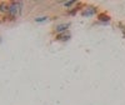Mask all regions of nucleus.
Listing matches in <instances>:
<instances>
[{
    "label": "nucleus",
    "instance_id": "obj_9",
    "mask_svg": "<svg viewBox=\"0 0 125 105\" xmlns=\"http://www.w3.org/2000/svg\"><path fill=\"white\" fill-rule=\"evenodd\" d=\"M78 4V1H75V0H69V1H66V3H62V5H64L65 8H71L73 5H76Z\"/></svg>",
    "mask_w": 125,
    "mask_h": 105
},
{
    "label": "nucleus",
    "instance_id": "obj_8",
    "mask_svg": "<svg viewBox=\"0 0 125 105\" xmlns=\"http://www.w3.org/2000/svg\"><path fill=\"white\" fill-rule=\"evenodd\" d=\"M49 19H50L49 16H36V18L34 19V21H35V23H46Z\"/></svg>",
    "mask_w": 125,
    "mask_h": 105
},
{
    "label": "nucleus",
    "instance_id": "obj_6",
    "mask_svg": "<svg viewBox=\"0 0 125 105\" xmlns=\"http://www.w3.org/2000/svg\"><path fill=\"white\" fill-rule=\"evenodd\" d=\"M83 8H84V5H83L81 3H78L76 6H75V8H73V9H70L66 14H68V15H76L78 11H81V9H83Z\"/></svg>",
    "mask_w": 125,
    "mask_h": 105
},
{
    "label": "nucleus",
    "instance_id": "obj_7",
    "mask_svg": "<svg viewBox=\"0 0 125 105\" xmlns=\"http://www.w3.org/2000/svg\"><path fill=\"white\" fill-rule=\"evenodd\" d=\"M8 11H9V3L0 1V14L8 15Z\"/></svg>",
    "mask_w": 125,
    "mask_h": 105
},
{
    "label": "nucleus",
    "instance_id": "obj_2",
    "mask_svg": "<svg viewBox=\"0 0 125 105\" xmlns=\"http://www.w3.org/2000/svg\"><path fill=\"white\" fill-rule=\"evenodd\" d=\"M95 14H98V8L94 5H85L81 9V15L84 18H91Z\"/></svg>",
    "mask_w": 125,
    "mask_h": 105
},
{
    "label": "nucleus",
    "instance_id": "obj_4",
    "mask_svg": "<svg viewBox=\"0 0 125 105\" xmlns=\"http://www.w3.org/2000/svg\"><path fill=\"white\" fill-rule=\"evenodd\" d=\"M71 39V33L70 31H65V33H61V34H56L55 35V40L56 41H69Z\"/></svg>",
    "mask_w": 125,
    "mask_h": 105
},
{
    "label": "nucleus",
    "instance_id": "obj_3",
    "mask_svg": "<svg viewBox=\"0 0 125 105\" xmlns=\"http://www.w3.org/2000/svg\"><path fill=\"white\" fill-rule=\"evenodd\" d=\"M71 26V23L69 21H64V23H60V24H56L55 28H54V33L55 34H61V33H65V31H69Z\"/></svg>",
    "mask_w": 125,
    "mask_h": 105
},
{
    "label": "nucleus",
    "instance_id": "obj_5",
    "mask_svg": "<svg viewBox=\"0 0 125 105\" xmlns=\"http://www.w3.org/2000/svg\"><path fill=\"white\" fill-rule=\"evenodd\" d=\"M110 16L106 14V13H100L99 15H98V21L99 23H101V24H109L110 23Z\"/></svg>",
    "mask_w": 125,
    "mask_h": 105
},
{
    "label": "nucleus",
    "instance_id": "obj_1",
    "mask_svg": "<svg viewBox=\"0 0 125 105\" xmlns=\"http://www.w3.org/2000/svg\"><path fill=\"white\" fill-rule=\"evenodd\" d=\"M23 5H24V4H23L21 1H10V3H9V11H8V15L15 20L16 18H19L20 15H21Z\"/></svg>",
    "mask_w": 125,
    "mask_h": 105
}]
</instances>
